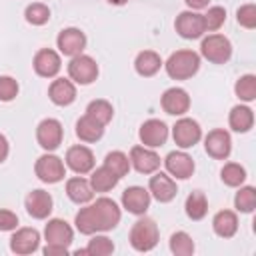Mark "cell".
<instances>
[{
    "mask_svg": "<svg viewBox=\"0 0 256 256\" xmlns=\"http://www.w3.org/2000/svg\"><path fill=\"white\" fill-rule=\"evenodd\" d=\"M184 208H186L188 218H192V220H202V218L206 216V212H208V200H206V196H204L202 192L196 190V192H192V194L186 198Z\"/></svg>",
    "mask_w": 256,
    "mask_h": 256,
    "instance_id": "cell-31",
    "label": "cell"
},
{
    "mask_svg": "<svg viewBox=\"0 0 256 256\" xmlns=\"http://www.w3.org/2000/svg\"><path fill=\"white\" fill-rule=\"evenodd\" d=\"M204 148L206 152L216 158V160H224L228 158L230 150H232V140H230V134L222 128H216L212 132H208L206 140H204Z\"/></svg>",
    "mask_w": 256,
    "mask_h": 256,
    "instance_id": "cell-12",
    "label": "cell"
},
{
    "mask_svg": "<svg viewBox=\"0 0 256 256\" xmlns=\"http://www.w3.org/2000/svg\"><path fill=\"white\" fill-rule=\"evenodd\" d=\"M164 112L172 114V116H182L188 108H190V96L186 90L182 88H168L164 94H162V100H160Z\"/></svg>",
    "mask_w": 256,
    "mask_h": 256,
    "instance_id": "cell-15",
    "label": "cell"
},
{
    "mask_svg": "<svg viewBox=\"0 0 256 256\" xmlns=\"http://www.w3.org/2000/svg\"><path fill=\"white\" fill-rule=\"evenodd\" d=\"M236 16H238V24H240V26H244V28H248V30H252V28L256 26V6H254V4H244V6H240L238 12H236Z\"/></svg>",
    "mask_w": 256,
    "mask_h": 256,
    "instance_id": "cell-40",
    "label": "cell"
},
{
    "mask_svg": "<svg viewBox=\"0 0 256 256\" xmlns=\"http://www.w3.org/2000/svg\"><path fill=\"white\" fill-rule=\"evenodd\" d=\"M18 94V82L12 76H0V100L10 102Z\"/></svg>",
    "mask_w": 256,
    "mask_h": 256,
    "instance_id": "cell-41",
    "label": "cell"
},
{
    "mask_svg": "<svg viewBox=\"0 0 256 256\" xmlns=\"http://www.w3.org/2000/svg\"><path fill=\"white\" fill-rule=\"evenodd\" d=\"M192 10H200V8H206L210 0H184Z\"/></svg>",
    "mask_w": 256,
    "mask_h": 256,
    "instance_id": "cell-45",
    "label": "cell"
},
{
    "mask_svg": "<svg viewBox=\"0 0 256 256\" xmlns=\"http://www.w3.org/2000/svg\"><path fill=\"white\" fill-rule=\"evenodd\" d=\"M148 192H150L158 202H170V200L176 196L178 188H176V182H174L168 174L158 172V174H154V176L150 178Z\"/></svg>",
    "mask_w": 256,
    "mask_h": 256,
    "instance_id": "cell-20",
    "label": "cell"
},
{
    "mask_svg": "<svg viewBox=\"0 0 256 256\" xmlns=\"http://www.w3.org/2000/svg\"><path fill=\"white\" fill-rule=\"evenodd\" d=\"M102 134H104V126L86 114L76 122V136L84 142H96L102 138Z\"/></svg>",
    "mask_w": 256,
    "mask_h": 256,
    "instance_id": "cell-26",
    "label": "cell"
},
{
    "mask_svg": "<svg viewBox=\"0 0 256 256\" xmlns=\"http://www.w3.org/2000/svg\"><path fill=\"white\" fill-rule=\"evenodd\" d=\"M56 44L64 56H78V54H82V50L86 46V36L78 28H64L58 34Z\"/></svg>",
    "mask_w": 256,
    "mask_h": 256,
    "instance_id": "cell-10",
    "label": "cell"
},
{
    "mask_svg": "<svg viewBox=\"0 0 256 256\" xmlns=\"http://www.w3.org/2000/svg\"><path fill=\"white\" fill-rule=\"evenodd\" d=\"M8 156V140L4 134H0V162H4Z\"/></svg>",
    "mask_w": 256,
    "mask_h": 256,
    "instance_id": "cell-44",
    "label": "cell"
},
{
    "mask_svg": "<svg viewBox=\"0 0 256 256\" xmlns=\"http://www.w3.org/2000/svg\"><path fill=\"white\" fill-rule=\"evenodd\" d=\"M38 244L40 234L34 228H20L10 238V250L14 254H32L34 250H38Z\"/></svg>",
    "mask_w": 256,
    "mask_h": 256,
    "instance_id": "cell-17",
    "label": "cell"
},
{
    "mask_svg": "<svg viewBox=\"0 0 256 256\" xmlns=\"http://www.w3.org/2000/svg\"><path fill=\"white\" fill-rule=\"evenodd\" d=\"M130 164L140 174H152L160 168V156L148 146H134L130 150Z\"/></svg>",
    "mask_w": 256,
    "mask_h": 256,
    "instance_id": "cell-13",
    "label": "cell"
},
{
    "mask_svg": "<svg viewBox=\"0 0 256 256\" xmlns=\"http://www.w3.org/2000/svg\"><path fill=\"white\" fill-rule=\"evenodd\" d=\"M160 66H162V60H160V56H158L156 52H152V50L140 52V54L136 56V60H134V68H136V72H138L140 76H154V74L160 70Z\"/></svg>",
    "mask_w": 256,
    "mask_h": 256,
    "instance_id": "cell-28",
    "label": "cell"
},
{
    "mask_svg": "<svg viewBox=\"0 0 256 256\" xmlns=\"http://www.w3.org/2000/svg\"><path fill=\"white\" fill-rule=\"evenodd\" d=\"M130 244L138 252H148L158 244V226L150 218H140L130 230Z\"/></svg>",
    "mask_w": 256,
    "mask_h": 256,
    "instance_id": "cell-3",
    "label": "cell"
},
{
    "mask_svg": "<svg viewBox=\"0 0 256 256\" xmlns=\"http://www.w3.org/2000/svg\"><path fill=\"white\" fill-rule=\"evenodd\" d=\"M26 210L32 218H46L50 212H52V196L44 190H32L28 196H26Z\"/></svg>",
    "mask_w": 256,
    "mask_h": 256,
    "instance_id": "cell-21",
    "label": "cell"
},
{
    "mask_svg": "<svg viewBox=\"0 0 256 256\" xmlns=\"http://www.w3.org/2000/svg\"><path fill=\"white\" fill-rule=\"evenodd\" d=\"M48 96H50V100H52L56 106H68V104H72L74 98H76V88H74V84H72L70 80H66V78H56V80L50 84V88H48Z\"/></svg>",
    "mask_w": 256,
    "mask_h": 256,
    "instance_id": "cell-23",
    "label": "cell"
},
{
    "mask_svg": "<svg viewBox=\"0 0 256 256\" xmlns=\"http://www.w3.org/2000/svg\"><path fill=\"white\" fill-rule=\"evenodd\" d=\"M120 222V208L110 198H98L94 204L80 208L76 214V228L82 234L106 232Z\"/></svg>",
    "mask_w": 256,
    "mask_h": 256,
    "instance_id": "cell-1",
    "label": "cell"
},
{
    "mask_svg": "<svg viewBox=\"0 0 256 256\" xmlns=\"http://www.w3.org/2000/svg\"><path fill=\"white\" fill-rule=\"evenodd\" d=\"M44 254L46 256H54V254H68V246H60V244H46L44 248Z\"/></svg>",
    "mask_w": 256,
    "mask_h": 256,
    "instance_id": "cell-43",
    "label": "cell"
},
{
    "mask_svg": "<svg viewBox=\"0 0 256 256\" xmlns=\"http://www.w3.org/2000/svg\"><path fill=\"white\" fill-rule=\"evenodd\" d=\"M24 16H26V20H28L30 24L42 26V24H46V22L50 20V8H48L46 4H42V2H34V4H30V6L26 8Z\"/></svg>",
    "mask_w": 256,
    "mask_h": 256,
    "instance_id": "cell-36",
    "label": "cell"
},
{
    "mask_svg": "<svg viewBox=\"0 0 256 256\" xmlns=\"http://www.w3.org/2000/svg\"><path fill=\"white\" fill-rule=\"evenodd\" d=\"M234 90H236V96L240 100L252 102L256 98V76L254 74H244L242 78H238Z\"/></svg>",
    "mask_w": 256,
    "mask_h": 256,
    "instance_id": "cell-33",
    "label": "cell"
},
{
    "mask_svg": "<svg viewBox=\"0 0 256 256\" xmlns=\"http://www.w3.org/2000/svg\"><path fill=\"white\" fill-rule=\"evenodd\" d=\"M172 136L180 148H192L202 138V130H200V124L196 120L180 118L172 128Z\"/></svg>",
    "mask_w": 256,
    "mask_h": 256,
    "instance_id": "cell-9",
    "label": "cell"
},
{
    "mask_svg": "<svg viewBox=\"0 0 256 256\" xmlns=\"http://www.w3.org/2000/svg\"><path fill=\"white\" fill-rule=\"evenodd\" d=\"M62 124L56 118H44L36 128V140L44 150H56L62 144Z\"/></svg>",
    "mask_w": 256,
    "mask_h": 256,
    "instance_id": "cell-8",
    "label": "cell"
},
{
    "mask_svg": "<svg viewBox=\"0 0 256 256\" xmlns=\"http://www.w3.org/2000/svg\"><path fill=\"white\" fill-rule=\"evenodd\" d=\"M86 116H90L92 120H96L98 124L106 126L112 116H114V110H112V104L108 100H92L86 108Z\"/></svg>",
    "mask_w": 256,
    "mask_h": 256,
    "instance_id": "cell-30",
    "label": "cell"
},
{
    "mask_svg": "<svg viewBox=\"0 0 256 256\" xmlns=\"http://www.w3.org/2000/svg\"><path fill=\"white\" fill-rule=\"evenodd\" d=\"M66 164L76 174H88L94 168V154L86 146H80V144L78 146H72L66 152Z\"/></svg>",
    "mask_w": 256,
    "mask_h": 256,
    "instance_id": "cell-14",
    "label": "cell"
},
{
    "mask_svg": "<svg viewBox=\"0 0 256 256\" xmlns=\"http://www.w3.org/2000/svg\"><path fill=\"white\" fill-rule=\"evenodd\" d=\"M18 226V216L10 210H0V232L14 230Z\"/></svg>",
    "mask_w": 256,
    "mask_h": 256,
    "instance_id": "cell-42",
    "label": "cell"
},
{
    "mask_svg": "<svg viewBox=\"0 0 256 256\" xmlns=\"http://www.w3.org/2000/svg\"><path fill=\"white\" fill-rule=\"evenodd\" d=\"M200 52L208 62L224 64L232 56V44L222 34H208L200 44Z\"/></svg>",
    "mask_w": 256,
    "mask_h": 256,
    "instance_id": "cell-4",
    "label": "cell"
},
{
    "mask_svg": "<svg viewBox=\"0 0 256 256\" xmlns=\"http://www.w3.org/2000/svg\"><path fill=\"white\" fill-rule=\"evenodd\" d=\"M202 16H204V26H206V30H210V32L218 30V28L226 22V10H224L222 6H212V8H208V12L202 14Z\"/></svg>",
    "mask_w": 256,
    "mask_h": 256,
    "instance_id": "cell-39",
    "label": "cell"
},
{
    "mask_svg": "<svg viewBox=\"0 0 256 256\" xmlns=\"http://www.w3.org/2000/svg\"><path fill=\"white\" fill-rule=\"evenodd\" d=\"M118 176L108 168V166H100V168H96L94 172H92V176H90V186H92V190L94 192H108V190H112L116 184H118Z\"/></svg>",
    "mask_w": 256,
    "mask_h": 256,
    "instance_id": "cell-27",
    "label": "cell"
},
{
    "mask_svg": "<svg viewBox=\"0 0 256 256\" xmlns=\"http://www.w3.org/2000/svg\"><path fill=\"white\" fill-rule=\"evenodd\" d=\"M166 72L174 80H186L192 78L200 68V56L194 50H176L166 60Z\"/></svg>",
    "mask_w": 256,
    "mask_h": 256,
    "instance_id": "cell-2",
    "label": "cell"
},
{
    "mask_svg": "<svg viewBox=\"0 0 256 256\" xmlns=\"http://www.w3.org/2000/svg\"><path fill=\"white\" fill-rule=\"evenodd\" d=\"M106 2H110V4H114V6H122V4H126L128 0H106Z\"/></svg>",
    "mask_w": 256,
    "mask_h": 256,
    "instance_id": "cell-46",
    "label": "cell"
},
{
    "mask_svg": "<svg viewBox=\"0 0 256 256\" xmlns=\"http://www.w3.org/2000/svg\"><path fill=\"white\" fill-rule=\"evenodd\" d=\"M104 166H108L118 178H122V176H126L128 170H130V158H128L124 152L114 150V152H108V154H106Z\"/></svg>",
    "mask_w": 256,
    "mask_h": 256,
    "instance_id": "cell-32",
    "label": "cell"
},
{
    "mask_svg": "<svg viewBox=\"0 0 256 256\" xmlns=\"http://www.w3.org/2000/svg\"><path fill=\"white\" fill-rule=\"evenodd\" d=\"M230 128L236 130V132H248L254 124V114L248 106H234L230 110Z\"/></svg>",
    "mask_w": 256,
    "mask_h": 256,
    "instance_id": "cell-29",
    "label": "cell"
},
{
    "mask_svg": "<svg viewBox=\"0 0 256 256\" xmlns=\"http://www.w3.org/2000/svg\"><path fill=\"white\" fill-rule=\"evenodd\" d=\"M170 250L176 256H190L194 252V242L186 232H174L170 236Z\"/></svg>",
    "mask_w": 256,
    "mask_h": 256,
    "instance_id": "cell-34",
    "label": "cell"
},
{
    "mask_svg": "<svg viewBox=\"0 0 256 256\" xmlns=\"http://www.w3.org/2000/svg\"><path fill=\"white\" fill-rule=\"evenodd\" d=\"M176 32L182 36V38H188V40H194V38H200L204 32H206V26H204V16L198 14V12H192V10H186V12H180L176 22Z\"/></svg>",
    "mask_w": 256,
    "mask_h": 256,
    "instance_id": "cell-7",
    "label": "cell"
},
{
    "mask_svg": "<svg viewBox=\"0 0 256 256\" xmlns=\"http://www.w3.org/2000/svg\"><path fill=\"white\" fill-rule=\"evenodd\" d=\"M34 70H36V74L38 76H42V78H52V76H56L58 72H60V56L54 52V50H50V48H42V50H38L36 52V56H34Z\"/></svg>",
    "mask_w": 256,
    "mask_h": 256,
    "instance_id": "cell-18",
    "label": "cell"
},
{
    "mask_svg": "<svg viewBox=\"0 0 256 256\" xmlns=\"http://www.w3.org/2000/svg\"><path fill=\"white\" fill-rule=\"evenodd\" d=\"M82 252H84V254H92V256H108V254L114 252V244H112V240L106 238V236H94V238L88 242L86 250H82Z\"/></svg>",
    "mask_w": 256,
    "mask_h": 256,
    "instance_id": "cell-38",
    "label": "cell"
},
{
    "mask_svg": "<svg viewBox=\"0 0 256 256\" xmlns=\"http://www.w3.org/2000/svg\"><path fill=\"white\" fill-rule=\"evenodd\" d=\"M66 194H68V198H70L72 202H76V204H86V202L92 200L94 190H92V186H90L88 180H84L82 176H74V178H70V180L66 182Z\"/></svg>",
    "mask_w": 256,
    "mask_h": 256,
    "instance_id": "cell-24",
    "label": "cell"
},
{
    "mask_svg": "<svg viewBox=\"0 0 256 256\" xmlns=\"http://www.w3.org/2000/svg\"><path fill=\"white\" fill-rule=\"evenodd\" d=\"M220 176H222V182H224L226 186H240V184L246 180V170H244L240 164H236V162H228V164L222 168Z\"/></svg>",
    "mask_w": 256,
    "mask_h": 256,
    "instance_id": "cell-35",
    "label": "cell"
},
{
    "mask_svg": "<svg viewBox=\"0 0 256 256\" xmlns=\"http://www.w3.org/2000/svg\"><path fill=\"white\" fill-rule=\"evenodd\" d=\"M138 136H140V140H142L144 146H148V148H158V146H162V144L166 142V138H168V128H166V124H164L162 120L150 118V120H146V122L140 126Z\"/></svg>",
    "mask_w": 256,
    "mask_h": 256,
    "instance_id": "cell-11",
    "label": "cell"
},
{
    "mask_svg": "<svg viewBox=\"0 0 256 256\" xmlns=\"http://www.w3.org/2000/svg\"><path fill=\"white\" fill-rule=\"evenodd\" d=\"M34 172H36V176H38L42 182H46V184H56V182H60V180L64 178V174H66L62 160H60L58 156H54V154H44V156H40V158L36 160V164H34Z\"/></svg>",
    "mask_w": 256,
    "mask_h": 256,
    "instance_id": "cell-6",
    "label": "cell"
},
{
    "mask_svg": "<svg viewBox=\"0 0 256 256\" xmlns=\"http://www.w3.org/2000/svg\"><path fill=\"white\" fill-rule=\"evenodd\" d=\"M164 164H166V170L170 172V176L180 178V180L190 178L192 172H194V160H192L186 152H180V150L170 152V154L166 156Z\"/></svg>",
    "mask_w": 256,
    "mask_h": 256,
    "instance_id": "cell-16",
    "label": "cell"
},
{
    "mask_svg": "<svg viewBox=\"0 0 256 256\" xmlns=\"http://www.w3.org/2000/svg\"><path fill=\"white\" fill-rule=\"evenodd\" d=\"M234 204L240 212H252L256 208V190L252 186H244L236 192Z\"/></svg>",
    "mask_w": 256,
    "mask_h": 256,
    "instance_id": "cell-37",
    "label": "cell"
},
{
    "mask_svg": "<svg viewBox=\"0 0 256 256\" xmlns=\"http://www.w3.org/2000/svg\"><path fill=\"white\" fill-rule=\"evenodd\" d=\"M44 236H46V242L48 244H60V246H70L72 238H74V232L72 228L68 226L66 220H60V218H52L46 228H44Z\"/></svg>",
    "mask_w": 256,
    "mask_h": 256,
    "instance_id": "cell-22",
    "label": "cell"
},
{
    "mask_svg": "<svg viewBox=\"0 0 256 256\" xmlns=\"http://www.w3.org/2000/svg\"><path fill=\"white\" fill-rule=\"evenodd\" d=\"M68 76L76 84H92L98 76V64L92 56H86V54L72 56L68 64Z\"/></svg>",
    "mask_w": 256,
    "mask_h": 256,
    "instance_id": "cell-5",
    "label": "cell"
},
{
    "mask_svg": "<svg viewBox=\"0 0 256 256\" xmlns=\"http://www.w3.org/2000/svg\"><path fill=\"white\" fill-rule=\"evenodd\" d=\"M212 228L220 238H230L238 230V218L232 210H220L212 220Z\"/></svg>",
    "mask_w": 256,
    "mask_h": 256,
    "instance_id": "cell-25",
    "label": "cell"
},
{
    "mask_svg": "<svg viewBox=\"0 0 256 256\" xmlns=\"http://www.w3.org/2000/svg\"><path fill=\"white\" fill-rule=\"evenodd\" d=\"M122 206L132 214H144L150 206V192L142 186H130L122 194Z\"/></svg>",
    "mask_w": 256,
    "mask_h": 256,
    "instance_id": "cell-19",
    "label": "cell"
}]
</instances>
